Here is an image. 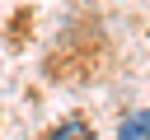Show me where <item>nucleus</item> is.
Segmentation results:
<instances>
[{
    "label": "nucleus",
    "instance_id": "nucleus-2",
    "mask_svg": "<svg viewBox=\"0 0 150 140\" xmlns=\"http://www.w3.org/2000/svg\"><path fill=\"white\" fill-rule=\"evenodd\" d=\"M47 140H94V131H89L84 121H61V126H56Z\"/></svg>",
    "mask_w": 150,
    "mask_h": 140
},
{
    "label": "nucleus",
    "instance_id": "nucleus-1",
    "mask_svg": "<svg viewBox=\"0 0 150 140\" xmlns=\"http://www.w3.org/2000/svg\"><path fill=\"white\" fill-rule=\"evenodd\" d=\"M117 140H150V112H131L117 126Z\"/></svg>",
    "mask_w": 150,
    "mask_h": 140
}]
</instances>
